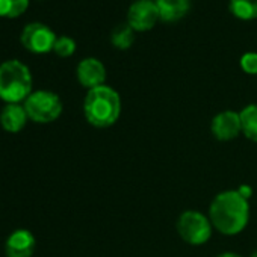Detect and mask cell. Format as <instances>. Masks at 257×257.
<instances>
[{"instance_id": "277c9868", "label": "cell", "mask_w": 257, "mask_h": 257, "mask_svg": "<svg viewBox=\"0 0 257 257\" xmlns=\"http://www.w3.org/2000/svg\"><path fill=\"white\" fill-rule=\"evenodd\" d=\"M29 119L38 124L56 121L62 113V101L58 94L52 91H35L23 103Z\"/></svg>"}, {"instance_id": "2e32d148", "label": "cell", "mask_w": 257, "mask_h": 257, "mask_svg": "<svg viewBox=\"0 0 257 257\" xmlns=\"http://www.w3.org/2000/svg\"><path fill=\"white\" fill-rule=\"evenodd\" d=\"M29 7V0H0V17L16 19Z\"/></svg>"}, {"instance_id": "ac0fdd59", "label": "cell", "mask_w": 257, "mask_h": 257, "mask_svg": "<svg viewBox=\"0 0 257 257\" xmlns=\"http://www.w3.org/2000/svg\"><path fill=\"white\" fill-rule=\"evenodd\" d=\"M240 68L246 74H257V53L255 52H246L240 56Z\"/></svg>"}, {"instance_id": "d6986e66", "label": "cell", "mask_w": 257, "mask_h": 257, "mask_svg": "<svg viewBox=\"0 0 257 257\" xmlns=\"http://www.w3.org/2000/svg\"><path fill=\"white\" fill-rule=\"evenodd\" d=\"M216 257H242V255H239L237 252H231V251H225V252H221V254H218Z\"/></svg>"}, {"instance_id": "8992f818", "label": "cell", "mask_w": 257, "mask_h": 257, "mask_svg": "<svg viewBox=\"0 0 257 257\" xmlns=\"http://www.w3.org/2000/svg\"><path fill=\"white\" fill-rule=\"evenodd\" d=\"M55 32L44 23H29L22 32V44L32 53H49L56 43Z\"/></svg>"}, {"instance_id": "7a4b0ae2", "label": "cell", "mask_w": 257, "mask_h": 257, "mask_svg": "<svg viewBox=\"0 0 257 257\" xmlns=\"http://www.w3.org/2000/svg\"><path fill=\"white\" fill-rule=\"evenodd\" d=\"M85 119L97 128L113 125L121 115V97L109 85L88 89L83 100Z\"/></svg>"}, {"instance_id": "9c48e42d", "label": "cell", "mask_w": 257, "mask_h": 257, "mask_svg": "<svg viewBox=\"0 0 257 257\" xmlns=\"http://www.w3.org/2000/svg\"><path fill=\"white\" fill-rule=\"evenodd\" d=\"M77 80L86 89H92L104 85L106 80V68L103 62L97 58H85L79 62L76 68Z\"/></svg>"}, {"instance_id": "9a60e30c", "label": "cell", "mask_w": 257, "mask_h": 257, "mask_svg": "<svg viewBox=\"0 0 257 257\" xmlns=\"http://www.w3.org/2000/svg\"><path fill=\"white\" fill-rule=\"evenodd\" d=\"M230 13L239 20L257 19V0H230Z\"/></svg>"}, {"instance_id": "52a82bcc", "label": "cell", "mask_w": 257, "mask_h": 257, "mask_svg": "<svg viewBox=\"0 0 257 257\" xmlns=\"http://www.w3.org/2000/svg\"><path fill=\"white\" fill-rule=\"evenodd\" d=\"M159 20V10L155 0H135L128 7L127 23L134 28L135 32L150 31Z\"/></svg>"}, {"instance_id": "8fae6325", "label": "cell", "mask_w": 257, "mask_h": 257, "mask_svg": "<svg viewBox=\"0 0 257 257\" xmlns=\"http://www.w3.org/2000/svg\"><path fill=\"white\" fill-rule=\"evenodd\" d=\"M29 116L22 103H8L0 112V124L7 132L17 134L23 131Z\"/></svg>"}, {"instance_id": "6da1fadb", "label": "cell", "mask_w": 257, "mask_h": 257, "mask_svg": "<svg viewBox=\"0 0 257 257\" xmlns=\"http://www.w3.org/2000/svg\"><path fill=\"white\" fill-rule=\"evenodd\" d=\"M209 219L221 234L236 236L248 225L249 201L239 189L222 191L209 206Z\"/></svg>"}, {"instance_id": "e0dca14e", "label": "cell", "mask_w": 257, "mask_h": 257, "mask_svg": "<svg viewBox=\"0 0 257 257\" xmlns=\"http://www.w3.org/2000/svg\"><path fill=\"white\" fill-rule=\"evenodd\" d=\"M53 52L61 58H68L76 52V41L70 37H65V35L58 37L55 47H53Z\"/></svg>"}, {"instance_id": "5bb4252c", "label": "cell", "mask_w": 257, "mask_h": 257, "mask_svg": "<svg viewBox=\"0 0 257 257\" xmlns=\"http://www.w3.org/2000/svg\"><path fill=\"white\" fill-rule=\"evenodd\" d=\"M110 43L113 47L119 50L131 49L135 43V31L128 23H119L116 25L110 32Z\"/></svg>"}, {"instance_id": "5b68a950", "label": "cell", "mask_w": 257, "mask_h": 257, "mask_svg": "<svg viewBox=\"0 0 257 257\" xmlns=\"http://www.w3.org/2000/svg\"><path fill=\"white\" fill-rule=\"evenodd\" d=\"M179 236L189 245H203L212 237L213 225L204 213L198 210H185L176 222Z\"/></svg>"}, {"instance_id": "4fadbf2b", "label": "cell", "mask_w": 257, "mask_h": 257, "mask_svg": "<svg viewBox=\"0 0 257 257\" xmlns=\"http://www.w3.org/2000/svg\"><path fill=\"white\" fill-rule=\"evenodd\" d=\"M239 115L242 122V134L246 140L257 144V103L245 106L239 112Z\"/></svg>"}, {"instance_id": "30bf717a", "label": "cell", "mask_w": 257, "mask_h": 257, "mask_svg": "<svg viewBox=\"0 0 257 257\" xmlns=\"http://www.w3.org/2000/svg\"><path fill=\"white\" fill-rule=\"evenodd\" d=\"M35 251V236L26 230L19 228L10 234L5 243L7 257H32Z\"/></svg>"}, {"instance_id": "3957f363", "label": "cell", "mask_w": 257, "mask_h": 257, "mask_svg": "<svg viewBox=\"0 0 257 257\" xmlns=\"http://www.w3.org/2000/svg\"><path fill=\"white\" fill-rule=\"evenodd\" d=\"M32 94V74L29 68L11 59L0 64V98L8 103H22Z\"/></svg>"}, {"instance_id": "ba28073f", "label": "cell", "mask_w": 257, "mask_h": 257, "mask_svg": "<svg viewBox=\"0 0 257 257\" xmlns=\"http://www.w3.org/2000/svg\"><path fill=\"white\" fill-rule=\"evenodd\" d=\"M210 131L216 141L228 143L236 140L242 134V122L239 112L227 109L216 113L210 122Z\"/></svg>"}, {"instance_id": "7c38bea8", "label": "cell", "mask_w": 257, "mask_h": 257, "mask_svg": "<svg viewBox=\"0 0 257 257\" xmlns=\"http://www.w3.org/2000/svg\"><path fill=\"white\" fill-rule=\"evenodd\" d=\"M159 17L165 23H176L182 20L191 10V0H155Z\"/></svg>"}, {"instance_id": "ffe728a7", "label": "cell", "mask_w": 257, "mask_h": 257, "mask_svg": "<svg viewBox=\"0 0 257 257\" xmlns=\"http://www.w3.org/2000/svg\"><path fill=\"white\" fill-rule=\"evenodd\" d=\"M249 257H257V251H254V252H252V254H251Z\"/></svg>"}]
</instances>
